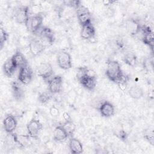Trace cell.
Listing matches in <instances>:
<instances>
[{"label": "cell", "mask_w": 154, "mask_h": 154, "mask_svg": "<svg viewBox=\"0 0 154 154\" xmlns=\"http://www.w3.org/2000/svg\"><path fill=\"white\" fill-rule=\"evenodd\" d=\"M141 27L140 22L135 19H129L126 22V30L132 36L138 34L141 31Z\"/></svg>", "instance_id": "9a60e30c"}, {"label": "cell", "mask_w": 154, "mask_h": 154, "mask_svg": "<svg viewBox=\"0 0 154 154\" xmlns=\"http://www.w3.org/2000/svg\"><path fill=\"white\" fill-rule=\"evenodd\" d=\"M141 31L143 33L142 41L143 42L147 45L151 50L153 51V44H154V37L153 33L151 28L149 26L143 25L141 27Z\"/></svg>", "instance_id": "30bf717a"}, {"label": "cell", "mask_w": 154, "mask_h": 154, "mask_svg": "<svg viewBox=\"0 0 154 154\" xmlns=\"http://www.w3.org/2000/svg\"><path fill=\"white\" fill-rule=\"evenodd\" d=\"M43 20L44 16L42 13H36L29 16L25 26L29 32L35 34L41 29Z\"/></svg>", "instance_id": "7a4b0ae2"}, {"label": "cell", "mask_w": 154, "mask_h": 154, "mask_svg": "<svg viewBox=\"0 0 154 154\" xmlns=\"http://www.w3.org/2000/svg\"><path fill=\"white\" fill-rule=\"evenodd\" d=\"M76 10L77 17L81 26L91 23V14L86 7L81 4Z\"/></svg>", "instance_id": "5b68a950"}, {"label": "cell", "mask_w": 154, "mask_h": 154, "mask_svg": "<svg viewBox=\"0 0 154 154\" xmlns=\"http://www.w3.org/2000/svg\"><path fill=\"white\" fill-rule=\"evenodd\" d=\"M53 73V67L49 63H40L37 69V75L44 80L48 79L52 76Z\"/></svg>", "instance_id": "ba28073f"}, {"label": "cell", "mask_w": 154, "mask_h": 154, "mask_svg": "<svg viewBox=\"0 0 154 154\" xmlns=\"http://www.w3.org/2000/svg\"><path fill=\"white\" fill-rule=\"evenodd\" d=\"M8 32L4 29L2 27L0 29V47L2 49L5 43L7 41L8 38Z\"/></svg>", "instance_id": "4316f807"}, {"label": "cell", "mask_w": 154, "mask_h": 154, "mask_svg": "<svg viewBox=\"0 0 154 154\" xmlns=\"http://www.w3.org/2000/svg\"><path fill=\"white\" fill-rule=\"evenodd\" d=\"M116 135L119 138H120L121 140L125 142L128 140V134L123 129H122L120 131H119Z\"/></svg>", "instance_id": "4dcf8cb0"}, {"label": "cell", "mask_w": 154, "mask_h": 154, "mask_svg": "<svg viewBox=\"0 0 154 154\" xmlns=\"http://www.w3.org/2000/svg\"><path fill=\"white\" fill-rule=\"evenodd\" d=\"M57 63L58 67L63 70H69L72 67V57L69 53L62 51L58 52L57 56Z\"/></svg>", "instance_id": "277c9868"}, {"label": "cell", "mask_w": 154, "mask_h": 154, "mask_svg": "<svg viewBox=\"0 0 154 154\" xmlns=\"http://www.w3.org/2000/svg\"><path fill=\"white\" fill-rule=\"evenodd\" d=\"M76 94L75 91L72 90L69 91V92L68 93V94L67 95V98L68 102L71 104H72L75 102V100L76 99Z\"/></svg>", "instance_id": "f546056e"}, {"label": "cell", "mask_w": 154, "mask_h": 154, "mask_svg": "<svg viewBox=\"0 0 154 154\" xmlns=\"http://www.w3.org/2000/svg\"><path fill=\"white\" fill-rule=\"evenodd\" d=\"M69 137H72L76 130V125L72 120L65 121L61 125Z\"/></svg>", "instance_id": "d4e9b609"}, {"label": "cell", "mask_w": 154, "mask_h": 154, "mask_svg": "<svg viewBox=\"0 0 154 154\" xmlns=\"http://www.w3.org/2000/svg\"><path fill=\"white\" fill-rule=\"evenodd\" d=\"M18 81L23 85L29 84L32 79V71L31 67L27 65L19 69Z\"/></svg>", "instance_id": "52a82bcc"}, {"label": "cell", "mask_w": 154, "mask_h": 154, "mask_svg": "<svg viewBox=\"0 0 154 154\" xmlns=\"http://www.w3.org/2000/svg\"><path fill=\"white\" fill-rule=\"evenodd\" d=\"M78 82L86 90L93 91L96 86V77L85 76Z\"/></svg>", "instance_id": "d6986e66"}, {"label": "cell", "mask_w": 154, "mask_h": 154, "mask_svg": "<svg viewBox=\"0 0 154 154\" xmlns=\"http://www.w3.org/2000/svg\"><path fill=\"white\" fill-rule=\"evenodd\" d=\"M17 122L15 117L11 114H7L3 120V126L7 134H12L16 129Z\"/></svg>", "instance_id": "5bb4252c"}, {"label": "cell", "mask_w": 154, "mask_h": 154, "mask_svg": "<svg viewBox=\"0 0 154 154\" xmlns=\"http://www.w3.org/2000/svg\"><path fill=\"white\" fill-rule=\"evenodd\" d=\"M105 75L110 81L117 83L123 75L120 63L115 60H108Z\"/></svg>", "instance_id": "6da1fadb"}, {"label": "cell", "mask_w": 154, "mask_h": 154, "mask_svg": "<svg viewBox=\"0 0 154 154\" xmlns=\"http://www.w3.org/2000/svg\"><path fill=\"white\" fill-rule=\"evenodd\" d=\"M63 78L60 75H56L51 78L48 81V90L51 94L60 93L63 87Z\"/></svg>", "instance_id": "9c48e42d"}, {"label": "cell", "mask_w": 154, "mask_h": 154, "mask_svg": "<svg viewBox=\"0 0 154 154\" xmlns=\"http://www.w3.org/2000/svg\"><path fill=\"white\" fill-rule=\"evenodd\" d=\"M69 147L70 151L73 154H81L83 153L84 148L82 143L76 138H71L69 140Z\"/></svg>", "instance_id": "ac0fdd59"}, {"label": "cell", "mask_w": 154, "mask_h": 154, "mask_svg": "<svg viewBox=\"0 0 154 154\" xmlns=\"http://www.w3.org/2000/svg\"><path fill=\"white\" fill-rule=\"evenodd\" d=\"M39 36L40 40L43 43H46L49 45H52L55 40L54 31L48 26H43L42 28L40 31Z\"/></svg>", "instance_id": "7c38bea8"}, {"label": "cell", "mask_w": 154, "mask_h": 154, "mask_svg": "<svg viewBox=\"0 0 154 154\" xmlns=\"http://www.w3.org/2000/svg\"><path fill=\"white\" fill-rule=\"evenodd\" d=\"M51 93H50V92L49 93H48V92L41 93L38 95V101L43 104H45V103H48L51 98Z\"/></svg>", "instance_id": "484cf974"}, {"label": "cell", "mask_w": 154, "mask_h": 154, "mask_svg": "<svg viewBox=\"0 0 154 154\" xmlns=\"http://www.w3.org/2000/svg\"><path fill=\"white\" fill-rule=\"evenodd\" d=\"M98 110L102 117L109 118L114 116L115 109L114 105L107 100H103L100 103Z\"/></svg>", "instance_id": "4fadbf2b"}, {"label": "cell", "mask_w": 154, "mask_h": 154, "mask_svg": "<svg viewBox=\"0 0 154 154\" xmlns=\"http://www.w3.org/2000/svg\"><path fill=\"white\" fill-rule=\"evenodd\" d=\"M2 69L4 75L7 77L10 78L14 74L17 67L15 66L10 58L5 61L2 66Z\"/></svg>", "instance_id": "44dd1931"}, {"label": "cell", "mask_w": 154, "mask_h": 154, "mask_svg": "<svg viewBox=\"0 0 154 154\" xmlns=\"http://www.w3.org/2000/svg\"><path fill=\"white\" fill-rule=\"evenodd\" d=\"M63 119H64V120L65 121H67V120H72V119H71V117H70V116L69 114L67 112H66V111H65V112H63Z\"/></svg>", "instance_id": "d6a6232c"}, {"label": "cell", "mask_w": 154, "mask_h": 154, "mask_svg": "<svg viewBox=\"0 0 154 154\" xmlns=\"http://www.w3.org/2000/svg\"><path fill=\"white\" fill-rule=\"evenodd\" d=\"M123 60L125 64L129 66L134 67L137 63V58L134 53L132 52H128L125 54Z\"/></svg>", "instance_id": "cb8c5ba5"}, {"label": "cell", "mask_w": 154, "mask_h": 154, "mask_svg": "<svg viewBox=\"0 0 154 154\" xmlns=\"http://www.w3.org/2000/svg\"><path fill=\"white\" fill-rule=\"evenodd\" d=\"M42 128V123L35 117L32 118L26 125V131L28 136L34 138L37 137Z\"/></svg>", "instance_id": "8992f818"}, {"label": "cell", "mask_w": 154, "mask_h": 154, "mask_svg": "<svg viewBox=\"0 0 154 154\" xmlns=\"http://www.w3.org/2000/svg\"><path fill=\"white\" fill-rule=\"evenodd\" d=\"M12 93L16 100H20L24 96V91L18 82L13 81L11 83Z\"/></svg>", "instance_id": "7402d4cb"}, {"label": "cell", "mask_w": 154, "mask_h": 154, "mask_svg": "<svg viewBox=\"0 0 154 154\" xmlns=\"http://www.w3.org/2000/svg\"><path fill=\"white\" fill-rule=\"evenodd\" d=\"M28 48L31 54L33 57L40 55L45 49L46 45L39 40L30 39Z\"/></svg>", "instance_id": "8fae6325"}, {"label": "cell", "mask_w": 154, "mask_h": 154, "mask_svg": "<svg viewBox=\"0 0 154 154\" xmlns=\"http://www.w3.org/2000/svg\"><path fill=\"white\" fill-rule=\"evenodd\" d=\"M128 94L131 98L137 100L141 99L143 96L144 91L141 87L134 85L130 87L128 90Z\"/></svg>", "instance_id": "603a6c76"}, {"label": "cell", "mask_w": 154, "mask_h": 154, "mask_svg": "<svg viewBox=\"0 0 154 154\" xmlns=\"http://www.w3.org/2000/svg\"><path fill=\"white\" fill-rule=\"evenodd\" d=\"M29 16V8L27 5L18 6L14 10V18L17 23L25 25Z\"/></svg>", "instance_id": "3957f363"}, {"label": "cell", "mask_w": 154, "mask_h": 154, "mask_svg": "<svg viewBox=\"0 0 154 154\" xmlns=\"http://www.w3.org/2000/svg\"><path fill=\"white\" fill-rule=\"evenodd\" d=\"M11 58L13 63L17 68L20 69L22 67L28 65L25 57L19 50H17Z\"/></svg>", "instance_id": "e0dca14e"}, {"label": "cell", "mask_w": 154, "mask_h": 154, "mask_svg": "<svg viewBox=\"0 0 154 154\" xmlns=\"http://www.w3.org/2000/svg\"><path fill=\"white\" fill-rule=\"evenodd\" d=\"M144 138L151 144V145H153V140H154V138H153V134L152 132L151 134L149 133V132H147L144 134Z\"/></svg>", "instance_id": "1f68e13d"}, {"label": "cell", "mask_w": 154, "mask_h": 154, "mask_svg": "<svg viewBox=\"0 0 154 154\" xmlns=\"http://www.w3.org/2000/svg\"><path fill=\"white\" fill-rule=\"evenodd\" d=\"M96 29L92 23L87 24L82 26L80 35L84 40H90L95 37Z\"/></svg>", "instance_id": "2e32d148"}, {"label": "cell", "mask_w": 154, "mask_h": 154, "mask_svg": "<svg viewBox=\"0 0 154 154\" xmlns=\"http://www.w3.org/2000/svg\"><path fill=\"white\" fill-rule=\"evenodd\" d=\"M49 114L53 118H57L60 116V110L55 105H52L49 108Z\"/></svg>", "instance_id": "f1b7e54d"}, {"label": "cell", "mask_w": 154, "mask_h": 154, "mask_svg": "<svg viewBox=\"0 0 154 154\" xmlns=\"http://www.w3.org/2000/svg\"><path fill=\"white\" fill-rule=\"evenodd\" d=\"M87 67H79L77 70L76 73V78L78 81H80L82 78L85 77L87 75V70H88Z\"/></svg>", "instance_id": "83f0119b"}, {"label": "cell", "mask_w": 154, "mask_h": 154, "mask_svg": "<svg viewBox=\"0 0 154 154\" xmlns=\"http://www.w3.org/2000/svg\"><path fill=\"white\" fill-rule=\"evenodd\" d=\"M68 135L66 131L64 129L63 126H57L55 128L53 131V139L56 142H62L65 141Z\"/></svg>", "instance_id": "ffe728a7"}]
</instances>
